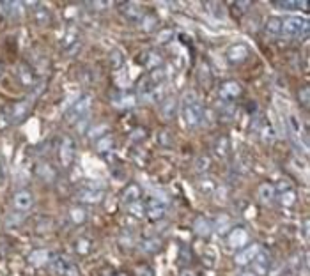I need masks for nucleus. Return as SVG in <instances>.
I'll use <instances>...</instances> for the list:
<instances>
[{"mask_svg": "<svg viewBox=\"0 0 310 276\" xmlns=\"http://www.w3.org/2000/svg\"><path fill=\"white\" fill-rule=\"evenodd\" d=\"M183 122H185V126H188V128L195 129L199 128L200 124H202L204 121V108L202 105H200V101L197 100L195 92L193 90H188L183 96Z\"/></svg>", "mask_w": 310, "mask_h": 276, "instance_id": "nucleus-1", "label": "nucleus"}, {"mask_svg": "<svg viewBox=\"0 0 310 276\" xmlns=\"http://www.w3.org/2000/svg\"><path fill=\"white\" fill-rule=\"evenodd\" d=\"M48 269L52 271V274L55 276H80L76 264L71 260L67 255H53L48 260Z\"/></svg>", "mask_w": 310, "mask_h": 276, "instance_id": "nucleus-2", "label": "nucleus"}, {"mask_svg": "<svg viewBox=\"0 0 310 276\" xmlns=\"http://www.w3.org/2000/svg\"><path fill=\"white\" fill-rule=\"evenodd\" d=\"M308 34V22L305 18H291L282 20V27H280V36L284 37H306Z\"/></svg>", "mask_w": 310, "mask_h": 276, "instance_id": "nucleus-3", "label": "nucleus"}, {"mask_svg": "<svg viewBox=\"0 0 310 276\" xmlns=\"http://www.w3.org/2000/svg\"><path fill=\"white\" fill-rule=\"evenodd\" d=\"M144 209H145V216L149 218L151 221H160L165 218L167 214V206L163 200L160 199H154V197H151V199L147 200V202L144 204Z\"/></svg>", "mask_w": 310, "mask_h": 276, "instance_id": "nucleus-4", "label": "nucleus"}, {"mask_svg": "<svg viewBox=\"0 0 310 276\" xmlns=\"http://www.w3.org/2000/svg\"><path fill=\"white\" fill-rule=\"evenodd\" d=\"M227 246L229 250H241L248 241V232L243 227H234L227 234Z\"/></svg>", "mask_w": 310, "mask_h": 276, "instance_id": "nucleus-5", "label": "nucleus"}, {"mask_svg": "<svg viewBox=\"0 0 310 276\" xmlns=\"http://www.w3.org/2000/svg\"><path fill=\"white\" fill-rule=\"evenodd\" d=\"M32 206H34V195L29 190H20V192L15 193V197H13V207L18 213H27V211L32 209Z\"/></svg>", "mask_w": 310, "mask_h": 276, "instance_id": "nucleus-6", "label": "nucleus"}, {"mask_svg": "<svg viewBox=\"0 0 310 276\" xmlns=\"http://www.w3.org/2000/svg\"><path fill=\"white\" fill-rule=\"evenodd\" d=\"M117 6H119V13H121L128 22L137 23V22H142V18H144L142 8H138V6L133 4V2H121V4H117Z\"/></svg>", "mask_w": 310, "mask_h": 276, "instance_id": "nucleus-7", "label": "nucleus"}, {"mask_svg": "<svg viewBox=\"0 0 310 276\" xmlns=\"http://www.w3.org/2000/svg\"><path fill=\"white\" fill-rule=\"evenodd\" d=\"M30 105H32V101L23 100V101H18V103L11 105V107H8L11 124H18V122H22L23 119L27 117V114H29V110H30Z\"/></svg>", "mask_w": 310, "mask_h": 276, "instance_id": "nucleus-8", "label": "nucleus"}, {"mask_svg": "<svg viewBox=\"0 0 310 276\" xmlns=\"http://www.w3.org/2000/svg\"><path fill=\"white\" fill-rule=\"evenodd\" d=\"M248 48L245 46V44L238 43V44H232L229 50L225 52V59L227 62L230 64V66H236V64H241L245 62V60L248 59Z\"/></svg>", "mask_w": 310, "mask_h": 276, "instance_id": "nucleus-9", "label": "nucleus"}, {"mask_svg": "<svg viewBox=\"0 0 310 276\" xmlns=\"http://www.w3.org/2000/svg\"><path fill=\"white\" fill-rule=\"evenodd\" d=\"M74 152H76V144L71 136H66L60 144V151H59V156H60V163L64 166H69L74 159Z\"/></svg>", "mask_w": 310, "mask_h": 276, "instance_id": "nucleus-10", "label": "nucleus"}, {"mask_svg": "<svg viewBox=\"0 0 310 276\" xmlns=\"http://www.w3.org/2000/svg\"><path fill=\"white\" fill-rule=\"evenodd\" d=\"M261 251V246L259 244H250V246H243L234 257V262L238 265H248L254 262V258L257 257V253Z\"/></svg>", "mask_w": 310, "mask_h": 276, "instance_id": "nucleus-11", "label": "nucleus"}, {"mask_svg": "<svg viewBox=\"0 0 310 276\" xmlns=\"http://www.w3.org/2000/svg\"><path fill=\"white\" fill-rule=\"evenodd\" d=\"M257 197H259V200H261V204H264V206L270 207L278 197L277 186L271 184V182H262L261 186H259V190H257Z\"/></svg>", "mask_w": 310, "mask_h": 276, "instance_id": "nucleus-12", "label": "nucleus"}, {"mask_svg": "<svg viewBox=\"0 0 310 276\" xmlns=\"http://www.w3.org/2000/svg\"><path fill=\"white\" fill-rule=\"evenodd\" d=\"M89 105H91V98H89V96L80 98V100H78L76 103H74L73 107L67 110V114H66L67 121H69V122H76V119L84 117V115L87 114V110H89Z\"/></svg>", "mask_w": 310, "mask_h": 276, "instance_id": "nucleus-13", "label": "nucleus"}, {"mask_svg": "<svg viewBox=\"0 0 310 276\" xmlns=\"http://www.w3.org/2000/svg\"><path fill=\"white\" fill-rule=\"evenodd\" d=\"M241 92H243L241 85L238 83V81H234V80H227V81H223V83L220 85V96L223 98V100H227V101L236 100L238 96H241Z\"/></svg>", "mask_w": 310, "mask_h": 276, "instance_id": "nucleus-14", "label": "nucleus"}, {"mask_svg": "<svg viewBox=\"0 0 310 276\" xmlns=\"http://www.w3.org/2000/svg\"><path fill=\"white\" fill-rule=\"evenodd\" d=\"M252 271L255 272L257 276H264L266 272L270 271V265H271V258L268 253H264V251H259L257 257L254 258V262H252Z\"/></svg>", "mask_w": 310, "mask_h": 276, "instance_id": "nucleus-15", "label": "nucleus"}, {"mask_svg": "<svg viewBox=\"0 0 310 276\" xmlns=\"http://www.w3.org/2000/svg\"><path fill=\"white\" fill-rule=\"evenodd\" d=\"M78 200L84 204H100L103 200L105 193L100 188H84L78 192Z\"/></svg>", "mask_w": 310, "mask_h": 276, "instance_id": "nucleus-16", "label": "nucleus"}, {"mask_svg": "<svg viewBox=\"0 0 310 276\" xmlns=\"http://www.w3.org/2000/svg\"><path fill=\"white\" fill-rule=\"evenodd\" d=\"M193 232L199 237H209L211 232H213V223L207 218L197 216L195 221H193Z\"/></svg>", "mask_w": 310, "mask_h": 276, "instance_id": "nucleus-17", "label": "nucleus"}, {"mask_svg": "<svg viewBox=\"0 0 310 276\" xmlns=\"http://www.w3.org/2000/svg\"><path fill=\"white\" fill-rule=\"evenodd\" d=\"M140 195H142L140 186H138L137 182H131V184H128V186L124 188V192H122V202H124L126 206L135 204L140 200Z\"/></svg>", "mask_w": 310, "mask_h": 276, "instance_id": "nucleus-18", "label": "nucleus"}, {"mask_svg": "<svg viewBox=\"0 0 310 276\" xmlns=\"http://www.w3.org/2000/svg\"><path fill=\"white\" fill-rule=\"evenodd\" d=\"M287 126H289V131H291V135L294 136L296 140H299V138H303L306 144V136H305V131H303L301 128V121L298 119V115L291 114L287 117Z\"/></svg>", "mask_w": 310, "mask_h": 276, "instance_id": "nucleus-19", "label": "nucleus"}, {"mask_svg": "<svg viewBox=\"0 0 310 276\" xmlns=\"http://www.w3.org/2000/svg\"><path fill=\"white\" fill-rule=\"evenodd\" d=\"M230 225H232V220H230V218L227 216V214H221V216H218L216 220H214L213 230H214V232H216L220 237H223V236H227V234H229Z\"/></svg>", "mask_w": 310, "mask_h": 276, "instance_id": "nucleus-20", "label": "nucleus"}, {"mask_svg": "<svg viewBox=\"0 0 310 276\" xmlns=\"http://www.w3.org/2000/svg\"><path fill=\"white\" fill-rule=\"evenodd\" d=\"M160 114H162L163 119H172L174 115L177 114V100L174 96H169L165 98V101L162 103V107H160Z\"/></svg>", "mask_w": 310, "mask_h": 276, "instance_id": "nucleus-21", "label": "nucleus"}, {"mask_svg": "<svg viewBox=\"0 0 310 276\" xmlns=\"http://www.w3.org/2000/svg\"><path fill=\"white\" fill-rule=\"evenodd\" d=\"M229 149H230V140H229V136L225 135H221L218 136L216 140H214V145H213V151L214 154L218 156V158H225L227 154H229Z\"/></svg>", "mask_w": 310, "mask_h": 276, "instance_id": "nucleus-22", "label": "nucleus"}, {"mask_svg": "<svg viewBox=\"0 0 310 276\" xmlns=\"http://www.w3.org/2000/svg\"><path fill=\"white\" fill-rule=\"evenodd\" d=\"M271 4L277 9H280V11H298V9H306V6H308L306 2H298V0H292V2L278 0V2H271Z\"/></svg>", "mask_w": 310, "mask_h": 276, "instance_id": "nucleus-23", "label": "nucleus"}, {"mask_svg": "<svg viewBox=\"0 0 310 276\" xmlns=\"http://www.w3.org/2000/svg\"><path fill=\"white\" fill-rule=\"evenodd\" d=\"M48 260H50V253L46 250H43V248H39V250H34L32 253L29 255V262L32 265L48 264Z\"/></svg>", "mask_w": 310, "mask_h": 276, "instance_id": "nucleus-24", "label": "nucleus"}, {"mask_svg": "<svg viewBox=\"0 0 310 276\" xmlns=\"http://www.w3.org/2000/svg\"><path fill=\"white\" fill-rule=\"evenodd\" d=\"M259 133H261V138L264 144H273L275 138H277V133H275V128L271 122H262L261 131Z\"/></svg>", "mask_w": 310, "mask_h": 276, "instance_id": "nucleus-25", "label": "nucleus"}, {"mask_svg": "<svg viewBox=\"0 0 310 276\" xmlns=\"http://www.w3.org/2000/svg\"><path fill=\"white\" fill-rule=\"evenodd\" d=\"M280 27H282V20L280 18H270L266 20L264 25V32L268 37H277L280 36Z\"/></svg>", "mask_w": 310, "mask_h": 276, "instance_id": "nucleus-26", "label": "nucleus"}, {"mask_svg": "<svg viewBox=\"0 0 310 276\" xmlns=\"http://www.w3.org/2000/svg\"><path fill=\"white\" fill-rule=\"evenodd\" d=\"M144 66L147 67V69H156V67H162L163 66V59L160 53L156 52H147L144 55Z\"/></svg>", "mask_w": 310, "mask_h": 276, "instance_id": "nucleus-27", "label": "nucleus"}, {"mask_svg": "<svg viewBox=\"0 0 310 276\" xmlns=\"http://www.w3.org/2000/svg\"><path fill=\"white\" fill-rule=\"evenodd\" d=\"M160 248H162V239H156V237L144 241V243L140 244V250L145 251V253H156Z\"/></svg>", "mask_w": 310, "mask_h": 276, "instance_id": "nucleus-28", "label": "nucleus"}, {"mask_svg": "<svg viewBox=\"0 0 310 276\" xmlns=\"http://www.w3.org/2000/svg\"><path fill=\"white\" fill-rule=\"evenodd\" d=\"M234 112H236V108H234V105L227 103V105H221V107H218V115H220V121H230V119L234 117Z\"/></svg>", "mask_w": 310, "mask_h": 276, "instance_id": "nucleus-29", "label": "nucleus"}, {"mask_svg": "<svg viewBox=\"0 0 310 276\" xmlns=\"http://www.w3.org/2000/svg\"><path fill=\"white\" fill-rule=\"evenodd\" d=\"M294 202H296V193L292 192V188L291 190H285V192L280 193V204H282V206L291 207V206H294Z\"/></svg>", "mask_w": 310, "mask_h": 276, "instance_id": "nucleus-30", "label": "nucleus"}, {"mask_svg": "<svg viewBox=\"0 0 310 276\" xmlns=\"http://www.w3.org/2000/svg\"><path fill=\"white\" fill-rule=\"evenodd\" d=\"M250 6H252V2H248V0H243V2H232L230 11H232L236 16H240V15H245V13L250 9Z\"/></svg>", "mask_w": 310, "mask_h": 276, "instance_id": "nucleus-31", "label": "nucleus"}, {"mask_svg": "<svg viewBox=\"0 0 310 276\" xmlns=\"http://www.w3.org/2000/svg\"><path fill=\"white\" fill-rule=\"evenodd\" d=\"M0 8H2V13H4V15L16 16L20 4H18V2H2V4H0Z\"/></svg>", "mask_w": 310, "mask_h": 276, "instance_id": "nucleus-32", "label": "nucleus"}, {"mask_svg": "<svg viewBox=\"0 0 310 276\" xmlns=\"http://www.w3.org/2000/svg\"><path fill=\"white\" fill-rule=\"evenodd\" d=\"M69 216L74 223H84V221L87 220V213H85V209H82V207H74V209H71Z\"/></svg>", "mask_w": 310, "mask_h": 276, "instance_id": "nucleus-33", "label": "nucleus"}, {"mask_svg": "<svg viewBox=\"0 0 310 276\" xmlns=\"http://www.w3.org/2000/svg\"><path fill=\"white\" fill-rule=\"evenodd\" d=\"M199 188H200V192L202 193H214V188H216V186H214L213 180L202 177V179L199 180Z\"/></svg>", "mask_w": 310, "mask_h": 276, "instance_id": "nucleus-34", "label": "nucleus"}, {"mask_svg": "<svg viewBox=\"0 0 310 276\" xmlns=\"http://www.w3.org/2000/svg\"><path fill=\"white\" fill-rule=\"evenodd\" d=\"M36 22L37 23H48L50 22V11L46 8L36 9Z\"/></svg>", "mask_w": 310, "mask_h": 276, "instance_id": "nucleus-35", "label": "nucleus"}, {"mask_svg": "<svg viewBox=\"0 0 310 276\" xmlns=\"http://www.w3.org/2000/svg\"><path fill=\"white\" fill-rule=\"evenodd\" d=\"M114 147V140H112V136H105L98 142V151L100 152H105V151H110Z\"/></svg>", "mask_w": 310, "mask_h": 276, "instance_id": "nucleus-36", "label": "nucleus"}, {"mask_svg": "<svg viewBox=\"0 0 310 276\" xmlns=\"http://www.w3.org/2000/svg\"><path fill=\"white\" fill-rule=\"evenodd\" d=\"M126 207H128L129 213L135 214V216H138V218H140L142 214H145L144 204H140V200H138V202H135V204H129V206H126Z\"/></svg>", "mask_w": 310, "mask_h": 276, "instance_id": "nucleus-37", "label": "nucleus"}, {"mask_svg": "<svg viewBox=\"0 0 310 276\" xmlns=\"http://www.w3.org/2000/svg\"><path fill=\"white\" fill-rule=\"evenodd\" d=\"M142 29L145 30H151L152 27H156V23H158V18H154L152 15H144V18H142Z\"/></svg>", "mask_w": 310, "mask_h": 276, "instance_id": "nucleus-38", "label": "nucleus"}, {"mask_svg": "<svg viewBox=\"0 0 310 276\" xmlns=\"http://www.w3.org/2000/svg\"><path fill=\"white\" fill-rule=\"evenodd\" d=\"M298 101H299V103H301L305 108L308 107V87H306V85L301 88V90L298 92Z\"/></svg>", "mask_w": 310, "mask_h": 276, "instance_id": "nucleus-39", "label": "nucleus"}, {"mask_svg": "<svg viewBox=\"0 0 310 276\" xmlns=\"http://www.w3.org/2000/svg\"><path fill=\"white\" fill-rule=\"evenodd\" d=\"M137 276H156V272L149 265H142V267L137 269Z\"/></svg>", "mask_w": 310, "mask_h": 276, "instance_id": "nucleus-40", "label": "nucleus"}, {"mask_svg": "<svg viewBox=\"0 0 310 276\" xmlns=\"http://www.w3.org/2000/svg\"><path fill=\"white\" fill-rule=\"evenodd\" d=\"M207 166H209V163H207V158H200V159H197V170H199V172L206 170Z\"/></svg>", "mask_w": 310, "mask_h": 276, "instance_id": "nucleus-41", "label": "nucleus"}, {"mask_svg": "<svg viewBox=\"0 0 310 276\" xmlns=\"http://www.w3.org/2000/svg\"><path fill=\"white\" fill-rule=\"evenodd\" d=\"M240 276H257V274H255V272L252 271V269H248V271H243V272H241Z\"/></svg>", "mask_w": 310, "mask_h": 276, "instance_id": "nucleus-42", "label": "nucleus"}]
</instances>
